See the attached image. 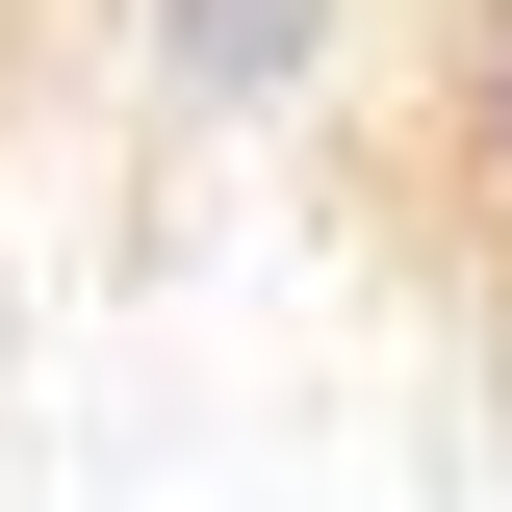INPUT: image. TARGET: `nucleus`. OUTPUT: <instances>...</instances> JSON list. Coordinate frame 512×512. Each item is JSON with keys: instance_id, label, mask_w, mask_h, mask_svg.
Listing matches in <instances>:
<instances>
[{"instance_id": "f257e3e1", "label": "nucleus", "mask_w": 512, "mask_h": 512, "mask_svg": "<svg viewBox=\"0 0 512 512\" xmlns=\"http://www.w3.org/2000/svg\"><path fill=\"white\" fill-rule=\"evenodd\" d=\"M359 26L384 0H103V52H128L154 128H308L333 77H359Z\"/></svg>"}, {"instance_id": "f03ea898", "label": "nucleus", "mask_w": 512, "mask_h": 512, "mask_svg": "<svg viewBox=\"0 0 512 512\" xmlns=\"http://www.w3.org/2000/svg\"><path fill=\"white\" fill-rule=\"evenodd\" d=\"M410 180L436 231L512 256V0H410Z\"/></svg>"}]
</instances>
